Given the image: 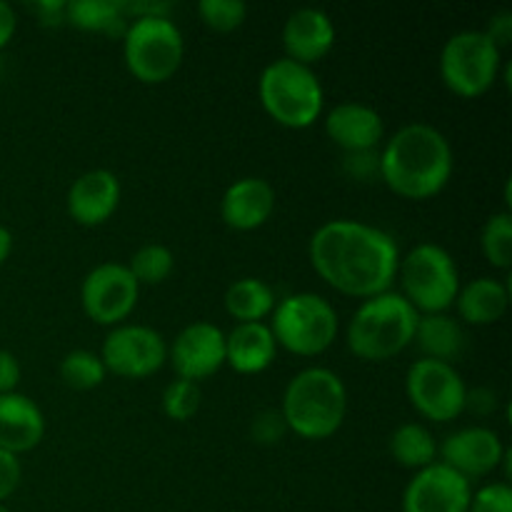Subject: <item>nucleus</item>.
I'll use <instances>...</instances> for the list:
<instances>
[{
	"instance_id": "obj_1",
	"label": "nucleus",
	"mask_w": 512,
	"mask_h": 512,
	"mask_svg": "<svg viewBox=\"0 0 512 512\" xmlns=\"http://www.w3.org/2000/svg\"><path fill=\"white\" fill-rule=\"evenodd\" d=\"M308 253L325 283L355 298L393 290L398 278L400 248L395 238L363 220H328L313 233Z\"/></svg>"
},
{
	"instance_id": "obj_2",
	"label": "nucleus",
	"mask_w": 512,
	"mask_h": 512,
	"mask_svg": "<svg viewBox=\"0 0 512 512\" xmlns=\"http://www.w3.org/2000/svg\"><path fill=\"white\" fill-rule=\"evenodd\" d=\"M453 168L450 140L423 120L395 130L380 150V178L393 193L410 200L438 195L453 178Z\"/></svg>"
},
{
	"instance_id": "obj_3",
	"label": "nucleus",
	"mask_w": 512,
	"mask_h": 512,
	"mask_svg": "<svg viewBox=\"0 0 512 512\" xmlns=\"http://www.w3.org/2000/svg\"><path fill=\"white\" fill-rule=\"evenodd\" d=\"M280 413L295 435L325 440L338 433L348 415V388L330 368L310 365L285 385Z\"/></svg>"
},
{
	"instance_id": "obj_4",
	"label": "nucleus",
	"mask_w": 512,
	"mask_h": 512,
	"mask_svg": "<svg viewBox=\"0 0 512 512\" xmlns=\"http://www.w3.org/2000/svg\"><path fill=\"white\" fill-rule=\"evenodd\" d=\"M420 313L398 290L365 298L348 325V348L360 360L380 363L413 343Z\"/></svg>"
},
{
	"instance_id": "obj_5",
	"label": "nucleus",
	"mask_w": 512,
	"mask_h": 512,
	"mask_svg": "<svg viewBox=\"0 0 512 512\" xmlns=\"http://www.w3.org/2000/svg\"><path fill=\"white\" fill-rule=\"evenodd\" d=\"M258 95L265 113L285 128H310L320 118L325 105V90L318 73L310 65L278 58L260 73Z\"/></svg>"
},
{
	"instance_id": "obj_6",
	"label": "nucleus",
	"mask_w": 512,
	"mask_h": 512,
	"mask_svg": "<svg viewBox=\"0 0 512 512\" xmlns=\"http://www.w3.org/2000/svg\"><path fill=\"white\" fill-rule=\"evenodd\" d=\"M400 285L410 305L425 313H448L460 290V270L455 258L438 243H418L400 255Z\"/></svg>"
},
{
	"instance_id": "obj_7",
	"label": "nucleus",
	"mask_w": 512,
	"mask_h": 512,
	"mask_svg": "<svg viewBox=\"0 0 512 512\" xmlns=\"http://www.w3.org/2000/svg\"><path fill=\"white\" fill-rule=\"evenodd\" d=\"M273 330L275 343L295 355H320L333 345L338 335L340 320L338 310L328 298L318 293H290L278 300L273 308Z\"/></svg>"
},
{
	"instance_id": "obj_8",
	"label": "nucleus",
	"mask_w": 512,
	"mask_h": 512,
	"mask_svg": "<svg viewBox=\"0 0 512 512\" xmlns=\"http://www.w3.org/2000/svg\"><path fill=\"white\" fill-rule=\"evenodd\" d=\"M185 38L170 15H143L128 20L123 33V60L143 83H163L180 68Z\"/></svg>"
},
{
	"instance_id": "obj_9",
	"label": "nucleus",
	"mask_w": 512,
	"mask_h": 512,
	"mask_svg": "<svg viewBox=\"0 0 512 512\" xmlns=\"http://www.w3.org/2000/svg\"><path fill=\"white\" fill-rule=\"evenodd\" d=\"M503 68V50L485 30L465 28L450 35L440 50V78L463 98H475L490 90Z\"/></svg>"
},
{
	"instance_id": "obj_10",
	"label": "nucleus",
	"mask_w": 512,
	"mask_h": 512,
	"mask_svg": "<svg viewBox=\"0 0 512 512\" xmlns=\"http://www.w3.org/2000/svg\"><path fill=\"white\" fill-rule=\"evenodd\" d=\"M410 405L433 423H450L465 410L468 385L453 363L418 358L405 375Z\"/></svg>"
},
{
	"instance_id": "obj_11",
	"label": "nucleus",
	"mask_w": 512,
	"mask_h": 512,
	"mask_svg": "<svg viewBox=\"0 0 512 512\" xmlns=\"http://www.w3.org/2000/svg\"><path fill=\"white\" fill-rule=\"evenodd\" d=\"M105 370L120 378H148L168 360V340L143 323L113 325L100 350Z\"/></svg>"
},
{
	"instance_id": "obj_12",
	"label": "nucleus",
	"mask_w": 512,
	"mask_h": 512,
	"mask_svg": "<svg viewBox=\"0 0 512 512\" xmlns=\"http://www.w3.org/2000/svg\"><path fill=\"white\" fill-rule=\"evenodd\" d=\"M140 285L125 263H100L80 283L85 315L100 325H120L135 310Z\"/></svg>"
},
{
	"instance_id": "obj_13",
	"label": "nucleus",
	"mask_w": 512,
	"mask_h": 512,
	"mask_svg": "<svg viewBox=\"0 0 512 512\" xmlns=\"http://www.w3.org/2000/svg\"><path fill=\"white\" fill-rule=\"evenodd\" d=\"M438 455L440 463L473 483V480L495 473L503 465L508 448H505L503 438L488 425H468V428L450 433L438 445Z\"/></svg>"
},
{
	"instance_id": "obj_14",
	"label": "nucleus",
	"mask_w": 512,
	"mask_h": 512,
	"mask_svg": "<svg viewBox=\"0 0 512 512\" xmlns=\"http://www.w3.org/2000/svg\"><path fill=\"white\" fill-rule=\"evenodd\" d=\"M473 483L435 460L418 470L403 490V512H468Z\"/></svg>"
},
{
	"instance_id": "obj_15",
	"label": "nucleus",
	"mask_w": 512,
	"mask_h": 512,
	"mask_svg": "<svg viewBox=\"0 0 512 512\" xmlns=\"http://www.w3.org/2000/svg\"><path fill=\"white\" fill-rule=\"evenodd\" d=\"M168 360L178 378L193 383L210 378L225 365V333L208 320H195L168 345Z\"/></svg>"
},
{
	"instance_id": "obj_16",
	"label": "nucleus",
	"mask_w": 512,
	"mask_h": 512,
	"mask_svg": "<svg viewBox=\"0 0 512 512\" xmlns=\"http://www.w3.org/2000/svg\"><path fill=\"white\" fill-rule=\"evenodd\" d=\"M335 45V23L325 10L303 5L293 10L283 25L285 58L313 68Z\"/></svg>"
},
{
	"instance_id": "obj_17",
	"label": "nucleus",
	"mask_w": 512,
	"mask_h": 512,
	"mask_svg": "<svg viewBox=\"0 0 512 512\" xmlns=\"http://www.w3.org/2000/svg\"><path fill=\"white\" fill-rule=\"evenodd\" d=\"M325 133L345 153L375 150L385 138V120L373 105L343 100L325 115Z\"/></svg>"
},
{
	"instance_id": "obj_18",
	"label": "nucleus",
	"mask_w": 512,
	"mask_h": 512,
	"mask_svg": "<svg viewBox=\"0 0 512 512\" xmlns=\"http://www.w3.org/2000/svg\"><path fill=\"white\" fill-rule=\"evenodd\" d=\"M68 215L80 225H100L118 210L120 180L113 170L93 168L80 173L68 188Z\"/></svg>"
},
{
	"instance_id": "obj_19",
	"label": "nucleus",
	"mask_w": 512,
	"mask_h": 512,
	"mask_svg": "<svg viewBox=\"0 0 512 512\" xmlns=\"http://www.w3.org/2000/svg\"><path fill=\"white\" fill-rule=\"evenodd\" d=\"M275 210V188L265 178L245 175L228 185L220 198V218L233 230H255L270 220Z\"/></svg>"
},
{
	"instance_id": "obj_20",
	"label": "nucleus",
	"mask_w": 512,
	"mask_h": 512,
	"mask_svg": "<svg viewBox=\"0 0 512 512\" xmlns=\"http://www.w3.org/2000/svg\"><path fill=\"white\" fill-rule=\"evenodd\" d=\"M45 435V415L35 400L18 393H0V448L20 455L33 450Z\"/></svg>"
},
{
	"instance_id": "obj_21",
	"label": "nucleus",
	"mask_w": 512,
	"mask_h": 512,
	"mask_svg": "<svg viewBox=\"0 0 512 512\" xmlns=\"http://www.w3.org/2000/svg\"><path fill=\"white\" fill-rule=\"evenodd\" d=\"M275 355H278V343H275L273 330L265 320L235 323V328L225 333V363L235 373H263L273 365Z\"/></svg>"
},
{
	"instance_id": "obj_22",
	"label": "nucleus",
	"mask_w": 512,
	"mask_h": 512,
	"mask_svg": "<svg viewBox=\"0 0 512 512\" xmlns=\"http://www.w3.org/2000/svg\"><path fill=\"white\" fill-rule=\"evenodd\" d=\"M508 305V283H503L498 278H490V275H480V278L460 285L458 298H455V308H458L460 320L468 325L498 323L508 313Z\"/></svg>"
},
{
	"instance_id": "obj_23",
	"label": "nucleus",
	"mask_w": 512,
	"mask_h": 512,
	"mask_svg": "<svg viewBox=\"0 0 512 512\" xmlns=\"http://www.w3.org/2000/svg\"><path fill=\"white\" fill-rule=\"evenodd\" d=\"M423 358L453 363L465 350V330L458 318L448 313H425L418 318L413 335Z\"/></svg>"
},
{
	"instance_id": "obj_24",
	"label": "nucleus",
	"mask_w": 512,
	"mask_h": 512,
	"mask_svg": "<svg viewBox=\"0 0 512 512\" xmlns=\"http://www.w3.org/2000/svg\"><path fill=\"white\" fill-rule=\"evenodd\" d=\"M390 455L398 465L408 470H423L428 465H433L438 460V443H435V435L430 433V428H425L423 423H400L398 428L390 433L388 440Z\"/></svg>"
},
{
	"instance_id": "obj_25",
	"label": "nucleus",
	"mask_w": 512,
	"mask_h": 512,
	"mask_svg": "<svg viewBox=\"0 0 512 512\" xmlns=\"http://www.w3.org/2000/svg\"><path fill=\"white\" fill-rule=\"evenodd\" d=\"M225 310L233 315L238 323H260L273 313L275 290L260 278H240L225 290Z\"/></svg>"
},
{
	"instance_id": "obj_26",
	"label": "nucleus",
	"mask_w": 512,
	"mask_h": 512,
	"mask_svg": "<svg viewBox=\"0 0 512 512\" xmlns=\"http://www.w3.org/2000/svg\"><path fill=\"white\" fill-rule=\"evenodd\" d=\"M65 23H73L80 30L108 35H123L128 28V18H125L120 0H68Z\"/></svg>"
},
{
	"instance_id": "obj_27",
	"label": "nucleus",
	"mask_w": 512,
	"mask_h": 512,
	"mask_svg": "<svg viewBox=\"0 0 512 512\" xmlns=\"http://www.w3.org/2000/svg\"><path fill=\"white\" fill-rule=\"evenodd\" d=\"M60 380H63L68 388L73 390H93L98 388L105 380L108 370H105L103 360L93 350H70L65 353V358L60 360Z\"/></svg>"
},
{
	"instance_id": "obj_28",
	"label": "nucleus",
	"mask_w": 512,
	"mask_h": 512,
	"mask_svg": "<svg viewBox=\"0 0 512 512\" xmlns=\"http://www.w3.org/2000/svg\"><path fill=\"white\" fill-rule=\"evenodd\" d=\"M480 248L493 268L508 270L512 263V213L500 210L485 220L480 230Z\"/></svg>"
},
{
	"instance_id": "obj_29",
	"label": "nucleus",
	"mask_w": 512,
	"mask_h": 512,
	"mask_svg": "<svg viewBox=\"0 0 512 512\" xmlns=\"http://www.w3.org/2000/svg\"><path fill=\"white\" fill-rule=\"evenodd\" d=\"M138 285H160L175 268V255L163 243H145L133 253L128 263Z\"/></svg>"
},
{
	"instance_id": "obj_30",
	"label": "nucleus",
	"mask_w": 512,
	"mask_h": 512,
	"mask_svg": "<svg viewBox=\"0 0 512 512\" xmlns=\"http://www.w3.org/2000/svg\"><path fill=\"white\" fill-rule=\"evenodd\" d=\"M200 400H203V393H200V385L193 383V380L175 378L173 383L165 385L163 390V413L168 415L170 420H190L200 408Z\"/></svg>"
},
{
	"instance_id": "obj_31",
	"label": "nucleus",
	"mask_w": 512,
	"mask_h": 512,
	"mask_svg": "<svg viewBox=\"0 0 512 512\" xmlns=\"http://www.w3.org/2000/svg\"><path fill=\"white\" fill-rule=\"evenodd\" d=\"M198 13L208 28L230 33L248 18V5L243 0H200Z\"/></svg>"
},
{
	"instance_id": "obj_32",
	"label": "nucleus",
	"mask_w": 512,
	"mask_h": 512,
	"mask_svg": "<svg viewBox=\"0 0 512 512\" xmlns=\"http://www.w3.org/2000/svg\"><path fill=\"white\" fill-rule=\"evenodd\" d=\"M468 512H512V488L508 480L488 483L475 490Z\"/></svg>"
},
{
	"instance_id": "obj_33",
	"label": "nucleus",
	"mask_w": 512,
	"mask_h": 512,
	"mask_svg": "<svg viewBox=\"0 0 512 512\" xmlns=\"http://www.w3.org/2000/svg\"><path fill=\"white\" fill-rule=\"evenodd\" d=\"M285 433H288V425H285V418L280 410H260L253 418V423H250V435H253L255 443L260 445L280 443V440L285 438Z\"/></svg>"
},
{
	"instance_id": "obj_34",
	"label": "nucleus",
	"mask_w": 512,
	"mask_h": 512,
	"mask_svg": "<svg viewBox=\"0 0 512 512\" xmlns=\"http://www.w3.org/2000/svg\"><path fill=\"white\" fill-rule=\"evenodd\" d=\"M20 480H23V465H20L18 455L0 448V505L18 490Z\"/></svg>"
},
{
	"instance_id": "obj_35",
	"label": "nucleus",
	"mask_w": 512,
	"mask_h": 512,
	"mask_svg": "<svg viewBox=\"0 0 512 512\" xmlns=\"http://www.w3.org/2000/svg\"><path fill=\"white\" fill-rule=\"evenodd\" d=\"M345 170L353 178L368 180L370 175H380V153L378 150H360V153H345Z\"/></svg>"
},
{
	"instance_id": "obj_36",
	"label": "nucleus",
	"mask_w": 512,
	"mask_h": 512,
	"mask_svg": "<svg viewBox=\"0 0 512 512\" xmlns=\"http://www.w3.org/2000/svg\"><path fill=\"white\" fill-rule=\"evenodd\" d=\"M485 35L498 45L500 50L510 45L512 40V10H498L490 15L488 25H485Z\"/></svg>"
},
{
	"instance_id": "obj_37",
	"label": "nucleus",
	"mask_w": 512,
	"mask_h": 512,
	"mask_svg": "<svg viewBox=\"0 0 512 512\" xmlns=\"http://www.w3.org/2000/svg\"><path fill=\"white\" fill-rule=\"evenodd\" d=\"M40 25L53 28V25L65 23V13H68V0H40V3L30 5Z\"/></svg>"
},
{
	"instance_id": "obj_38",
	"label": "nucleus",
	"mask_w": 512,
	"mask_h": 512,
	"mask_svg": "<svg viewBox=\"0 0 512 512\" xmlns=\"http://www.w3.org/2000/svg\"><path fill=\"white\" fill-rule=\"evenodd\" d=\"M20 383V363L13 353L0 350V393H13Z\"/></svg>"
},
{
	"instance_id": "obj_39",
	"label": "nucleus",
	"mask_w": 512,
	"mask_h": 512,
	"mask_svg": "<svg viewBox=\"0 0 512 512\" xmlns=\"http://www.w3.org/2000/svg\"><path fill=\"white\" fill-rule=\"evenodd\" d=\"M498 400H495L493 390H485V388H475L468 390V398H465V410H473L478 415H488L493 413Z\"/></svg>"
},
{
	"instance_id": "obj_40",
	"label": "nucleus",
	"mask_w": 512,
	"mask_h": 512,
	"mask_svg": "<svg viewBox=\"0 0 512 512\" xmlns=\"http://www.w3.org/2000/svg\"><path fill=\"white\" fill-rule=\"evenodd\" d=\"M15 30H18V15H15L13 5L0 0V50L13 40Z\"/></svg>"
},
{
	"instance_id": "obj_41",
	"label": "nucleus",
	"mask_w": 512,
	"mask_h": 512,
	"mask_svg": "<svg viewBox=\"0 0 512 512\" xmlns=\"http://www.w3.org/2000/svg\"><path fill=\"white\" fill-rule=\"evenodd\" d=\"M10 253H13V233L0 223V265L10 258Z\"/></svg>"
},
{
	"instance_id": "obj_42",
	"label": "nucleus",
	"mask_w": 512,
	"mask_h": 512,
	"mask_svg": "<svg viewBox=\"0 0 512 512\" xmlns=\"http://www.w3.org/2000/svg\"><path fill=\"white\" fill-rule=\"evenodd\" d=\"M0 512H10L8 508H5V505H0Z\"/></svg>"
}]
</instances>
